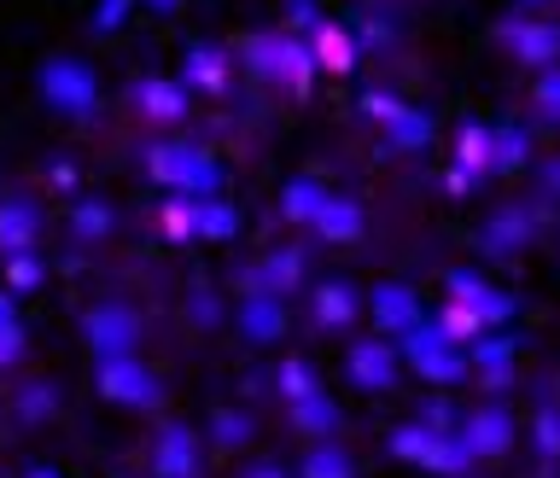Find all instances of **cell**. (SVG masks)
<instances>
[{
    "label": "cell",
    "mask_w": 560,
    "mask_h": 478,
    "mask_svg": "<svg viewBox=\"0 0 560 478\" xmlns=\"http://www.w3.org/2000/svg\"><path fill=\"white\" fill-rule=\"evenodd\" d=\"M310 473H315V478H345V462H339V455H315Z\"/></svg>",
    "instance_id": "9c48e42d"
},
{
    "label": "cell",
    "mask_w": 560,
    "mask_h": 478,
    "mask_svg": "<svg viewBox=\"0 0 560 478\" xmlns=\"http://www.w3.org/2000/svg\"><path fill=\"white\" fill-rule=\"evenodd\" d=\"M345 315H350V292L345 287H327L322 292V322H345Z\"/></svg>",
    "instance_id": "5b68a950"
},
{
    "label": "cell",
    "mask_w": 560,
    "mask_h": 478,
    "mask_svg": "<svg viewBox=\"0 0 560 478\" xmlns=\"http://www.w3.org/2000/svg\"><path fill=\"white\" fill-rule=\"evenodd\" d=\"M105 392H112V397H140V403H147L152 397V385H147V374H135V368H112V374H105Z\"/></svg>",
    "instance_id": "7a4b0ae2"
},
{
    "label": "cell",
    "mask_w": 560,
    "mask_h": 478,
    "mask_svg": "<svg viewBox=\"0 0 560 478\" xmlns=\"http://www.w3.org/2000/svg\"><path fill=\"white\" fill-rule=\"evenodd\" d=\"M30 234H35V217H30L24 205L0 210V245H30Z\"/></svg>",
    "instance_id": "6da1fadb"
},
{
    "label": "cell",
    "mask_w": 560,
    "mask_h": 478,
    "mask_svg": "<svg viewBox=\"0 0 560 478\" xmlns=\"http://www.w3.org/2000/svg\"><path fill=\"white\" fill-rule=\"evenodd\" d=\"M322 59H327L332 70H345V65H350V53H345V42H339V35H322Z\"/></svg>",
    "instance_id": "52a82bcc"
},
{
    "label": "cell",
    "mask_w": 560,
    "mask_h": 478,
    "mask_svg": "<svg viewBox=\"0 0 560 478\" xmlns=\"http://www.w3.org/2000/svg\"><path fill=\"white\" fill-rule=\"evenodd\" d=\"M357 374H362V385H385L392 357H385V350H357Z\"/></svg>",
    "instance_id": "277c9868"
},
{
    "label": "cell",
    "mask_w": 560,
    "mask_h": 478,
    "mask_svg": "<svg viewBox=\"0 0 560 478\" xmlns=\"http://www.w3.org/2000/svg\"><path fill=\"white\" fill-rule=\"evenodd\" d=\"M129 315H88V339H100V345H122L129 339Z\"/></svg>",
    "instance_id": "3957f363"
},
{
    "label": "cell",
    "mask_w": 560,
    "mask_h": 478,
    "mask_svg": "<svg viewBox=\"0 0 560 478\" xmlns=\"http://www.w3.org/2000/svg\"><path fill=\"white\" fill-rule=\"evenodd\" d=\"M322 228H332V234H350V228H357V210H322Z\"/></svg>",
    "instance_id": "ba28073f"
},
{
    "label": "cell",
    "mask_w": 560,
    "mask_h": 478,
    "mask_svg": "<svg viewBox=\"0 0 560 478\" xmlns=\"http://www.w3.org/2000/svg\"><path fill=\"white\" fill-rule=\"evenodd\" d=\"M147 112L152 117H175V112H182V100H175L170 88H147Z\"/></svg>",
    "instance_id": "8992f818"
}]
</instances>
